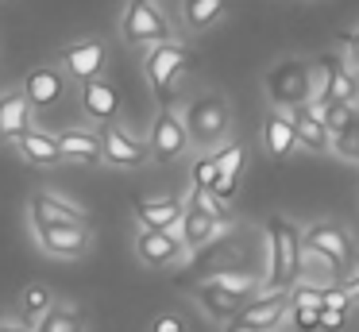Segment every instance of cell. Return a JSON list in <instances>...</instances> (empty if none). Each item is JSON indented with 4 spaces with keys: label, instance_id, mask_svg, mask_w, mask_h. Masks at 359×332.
Segmentation results:
<instances>
[{
    "label": "cell",
    "instance_id": "1",
    "mask_svg": "<svg viewBox=\"0 0 359 332\" xmlns=\"http://www.w3.org/2000/svg\"><path fill=\"white\" fill-rule=\"evenodd\" d=\"M305 278V232L286 216L266 220V290H294Z\"/></svg>",
    "mask_w": 359,
    "mask_h": 332
},
{
    "label": "cell",
    "instance_id": "2",
    "mask_svg": "<svg viewBox=\"0 0 359 332\" xmlns=\"http://www.w3.org/2000/svg\"><path fill=\"white\" fill-rule=\"evenodd\" d=\"M266 100H271L278 112H294V108L313 105L317 97V85H313V62L305 58H282L266 69L263 77Z\"/></svg>",
    "mask_w": 359,
    "mask_h": 332
},
{
    "label": "cell",
    "instance_id": "3",
    "mask_svg": "<svg viewBox=\"0 0 359 332\" xmlns=\"http://www.w3.org/2000/svg\"><path fill=\"white\" fill-rule=\"evenodd\" d=\"M228 224V205L209 190H194L186 201V216H182V228L178 236L186 239L189 251H201L217 239V232Z\"/></svg>",
    "mask_w": 359,
    "mask_h": 332
},
{
    "label": "cell",
    "instance_id": "4",
    "mask_svg": "<svg viewBox=\"0 0 359 332\" xmlns=\"http://www.w3.org/2000/svg\"><path fill=\"white\" fill-rule=\"evenodd\" d=\"M182 120H186L189 143L217 147V143H224L228 128H232V108H228V100L220 93H201V97H194L186 105Z\"/></svg>",
    "mask_w": 359,
    "mask_h": 332
},
{
    "label": "cell",
    "instance_id": "5",
    "mask_svg": "<svg viewBox=\"0 0 359 332\" xmlns=\"http://www.w3.org/2000/svg\"><path fill=\"white\" fill-rule=\"evenodd\" d=\"M313 85H317V97L313 105H355L359 100V77L340 54H320L317 66H313Z\"/></svg>",
    "mask_w": 359,
    "mask_h": 332
},
{
    "label": "cell",
    "instance_id": "6",
    "mask_svg": "<svg viewBox=\"0 0 359 332\" xmlns=\"http://www.w3.org/2000/svg\"><path fill=\"white\" fill-rule=\"evenodd\" d=\"M120 35L132 46H158L170 43V20L155 0H128L124 20H120Z\"/></svg>",
    "mask_w": 359,
    "mask_h": 332
},
{
    "label": "cell",
    "instance_id": "7",
    "mask_svg": "<svg viewBox=\"0 0 359 332\" xmlns=\"http://www.w3.org/2000/svg\"><path fill=\"white\" fill-rule=\"evenodd\" d=\"M290 317V290H263L236 313L224 332H278V324Z\"/></svg>",
    "mask_w": 359,
    "mask_h": 332
},
{
    "label": "cell",
    "instance_id": "8",
    "mask_svg": "<svg viewBox=\"0 0 359 332\" xmlns=\"http://www.w3.org/2000/svg\"><path fill=\"white\" fill-rule=\"evenodd\" d=\"M189 51L182 43H158V46H151L147 51V62H143V69H147V81H151V89H155V97L158 100H170L174 97V85L182 81V74L189 69Z\"/></svg>",
    "mask_w": 359,
    "mask_h": 332
},
{
    "label": "cell",
    "instance_id": "9",
    "mask_svg": "<svg viewBox=\"0 0 359 332\" xmlns=\"http://www.w3.org/2000/svg\"><path fill=\"white\" fill-rule=\"evenodd\" d=\"M305 251L317 255V259H325L328 267L340 274V270L351 263L355 247H351V236H348V228H344V224L317 220V224H309V228H305Z\"/></svg>",
    "mask_w": 359,
    "mask_h": 332
},
{
    "label": "cell",
    "instance_id": "10",
    "mask_svg": "<svg viewBox=\"0 0 359 332\" xmlns=\"http://www.w3.org/2000/svg\"><path fill=\"white\" fill-rule=\"evenodd\" d=\"M147 147H151V159L155 162H174L186 154L189 147V131H186V120H182L174 108H163L151 124V135H147Z\"/></svg>",
    "mask_w": 359,
    "mask_h": 332
},
{
    "label": "cell",
    "instance_id": "11",
    "mask_svg": "<svg viewBox=\"0 0 359 332\" xmlns=\"http://www.w3.org/2000/svg\"><path fill=\"white\" fill-rule=\"evenodd\" d=\"M101 151H104V162L120 170H135L151 159V147L140 143L135 135H128L120 124H104L101 128Z\"/></svg>",
    "mask_w": 359,
    "mask_h": 332
},
{
    "label": "cell",
    "instance_id": "12",
    "mask_svg": "<svg viewBox=\"0 0 359 332\" xmlns=\"http://www.w3.org/2000/svg\"><path fill=\"white\" fill-rule=\"evenodd\" d=\"M186 239L178 232H155V228H140L135 236V255H140L147 267H174V263L186 255Z\"/></svg>",
    "mask_w": 359,
    "mask_h": 332
},
{
    "label": "cell",
    "instance_id": "13",
    "mask_svg": "<svg viewBox=\"0 0 359 332\" xmlns=\"http://www.w3.org/2000/svg\"><path fill=\"white\" fill-rule=\"evenodd\" d=\"M194 298H197V305L209 313V321H217L220 328H224V324H232L236 313L248 305V298H240V293L224 290L217 278H205V282H197V286H194Z\"/></svg>",
    "mask_w": 359,
    "mask_h": 332
},
{
    "label": "cell",
    "instance_id": "14",
    "mask_svg": "<svg viewBox=\"0 0 359 332\" xmlns=\"http://www.w3.org/2000/svg\"><path fill=\"white\" fill-rule=\"evenodd\" d=\"M104 58H109V51H104L101 39H81V43H70L62 54H58V62L66 66V74L78 77L81 85L93 81V77H101Z\"/></svg>",
    "mask_w": 359,
    "mask_h": 332
},
{
    "label": "cell",
    "instance_id": "15",
    "mask_svg": "<svg viewBox=\"0 0 359 332\" xmlns=\"http://www.w3.org/2000/svg\"><path fill=\"white\" fill-rule=\"evenodd\" d=\"M132 208L140 228H155V232H178L182 216H186V201L178 197H135Z\"/></svg>",
    "mask_w": 359,
    "mask_h": 332
},
{
    "label": "cell",
    "instance_id": "16",
    "mask_svg": "<svg viewBox=\"0 0 359 332\" xmlns=\"http://www.w3.org/2000/svg\"><path fill=\"white\" fill-rule=\"evenodd\" d=\"M320 305H325V286L302 278L290 290V324L297 332H320Z\"/></svg>",
    "mask_w": 359,
    "mask_h": 332
},
{
    "label": "cell",
    "instance_id": "17",
    "mask_svg": "<svg viewBox=\"0 0 359 332\" xmlns=\"http://www.w3.org/2000/svg\"><path fill=\"white\" fill-rule=\"evenodd\" d=\"M240 259H243V251H240V239H212L209 247H201V251L194 255V263H189V270H194L197 278H217V274H228V270H240Z\"/></svg>",
    "mask_w": 359,
    "mask_h": 332
},
{
    "label": "cell",
    "instance_id": "18",
    "mask_svg": "<svg viewBox=\"0 0 359 332\" xmlns=\"http://www.w3.org/2000/svg\"><path fill=\"white\" fill-rule=\"evenodd\" d=\"M39 244L58 259H78L89 251V228L86 224H50V228H35Z\"/></svg>",
    "mask_w": 359,
    "mask_h": 332
},
{
    "label": "cell",
    "instance_id": "19",
    "mask_svg": "<svg viewBox=\"0 0 359 332\" xmlns=\"http://www.w3.org/2000/svg\"><path fill=\"white\" fill-rule=\"evenodd\" d=\"M62 93H66V77H62V69H55V66H35L32 74L24 77V97L32 100V108L58 105Z\"/></svg>",
    "mask_w": 359,
    "mask_h": 332
},
{
    "label": "cell",
    "instance_id": "20",
    "mask_svg": "<svg viewBox=\"0 0 359 332\" xmlns=\"http://www.w3.org/2000/svg\"><path fill=\"white\" fill-rule=\"evenodd\" d=\"M290 120H294V131H297V147H305V151H317V154L332 147V131H328L325 116L317 112V105L294 108V112H290Z\"/></svg>",
    "mask_w": 359,
    "mask_h": 332
},
{
    "label": "cell",
    "instance_id": "21",
    "mask_svg": "<svg viewBox=\"0 0 359 332\" xmlns=\"http://www.w3.org/2000/svg\"><path fill=\"white\" fill-rule=\"evenodd\" d=\"M243 159H248L243 143H224V147L217 151V185H212V193H217V197L224 201V205L236 197V190H240Z\"/></svg>",
    "mask_w": 359,
    "mask_h": 332
},
{
    "label": "cell",
    "instance_id": "22",
    "mask_svg": "<svg viewBox=\"0 0 359 332\" xmlns=\"http://www.w3.org/2000/svg\"><path fill=\"white\" fill-rule=\"evenodd\" d=\"M32 224L35 228H50V224H86V213L70 201L55 197V193H35L32 197Z\"/></svg>",
    "mask_w": 359,
    "mask_h": 332
},
{
    "label": "cell",
    "instance_id": "23",
    "mask_svg": "<svg viewBox=\"0 0 359 332\" xmlns=\"http://www.w3.org/2000/svg\"><path fill=\"white\" fill-rule=\"evenodd\" d=\"M81 108H86V116H93V120L101 124H112L120 112V93L116 85H109L104 77H93V81L81 85Z\"/></svg>",
    "mask_w": 359,
    "mask_h": 332
},
{
    "label": "cell",
    "instance_id": "24",
    "mask_svg": "<svg viewBox=\"0 0 359 332\" xmlns=\"http://www.w3.org/2000/svg\"><path fill=\"white\" fill-rule=\"evenodd\" d=\"M263 147H266V154H271V159H286V154H294L297 131H294L290 112H278V108H274V112L266 116V124H263Z\"/></svg>",
    "mask_w": 359,
    "mask_h": 332
},
{
    "label": "cell",
    "instance_id": "25",
    "mask_svg": "<svg viewBox=\"0 0 359 332\" xmlns=\"http://www.w3.org/2000/svg\"><path fill=\"white\" fill-rule=\"evenodd\" d=\"M32 128V100L20 93H4L0 97V139H20Z\"/></svg>",
    "mask_w": 359,
    "mask_h": 332
},
{
    "label": "cell",
    "instance_id": "26",
    "mask_svg": "<svg viewBox=\"0 0 359 332\" xmlns=\"http://www.w3.org/2000/svg\"><path fill=\"white\" fill-rule=\"evenodd\" d=\"M20 154H24L27 162H35V166H55V162H62V147H58V135H47V131H35L27 128L24 135L16 139Z\"/></svg>",
    "mask_w": 359,
    "mask_h": 332
},
{
    "label": "cell",
    "instance_id": "27",
    "mask_svg": "<svg viewBox=\"0 0 359 332\" xmlns=\"http://www.w3.org/2000/svg\"><path fill=\"white\" fill-rule=\"evenodd\" d=\"M58 147H62V159L70 162H101L104 151H101V135L93 131H81V128H70L58 135Z\"/></svg>",
    "mask_w": 359,
    "mask_h": 332
},
{
    "label": "cell",
    "instance_id": "28",
    "mask_svg": "<svg viewBox=\"0 0 359 332\" xmlns=\"http://www.w3.org/2000/svg\"><path fill=\"white\" fill-rule=\"evenodd\" d=\"M348 290H344V282H332L325 286V305H320V332H340L344 324H348Z\"/></svg>",
    "mask_w": 359,
    "mask_h": 332
},
{
    "label": "cell",
    "instance_id": "29",
    "mask_svg": "<svg viewBox=\"0 0 359 332\" xmlns=\"http://www.w3.org/2000/svg\"><path fill=\"white\" fill-rule=\"evenodd\" d=\"M228 12V0H182V20L189 31H209Z\"/></svg>",
    "mask_w": 359,
    "mask_h": 332
},
{
    "label": "cell",
    "instance_id": "30",
    "mask_svg": "<svg viewBox=\"0 0 359 332\" xmlns=\"http://www.w3.org/2000/svg\"><path fill=\"white\" fill-rule=\"evenodd\" d=\"M35 332H86V317L74 305H50L47 313L39 317Z\"/></svg>",
    "mask_w": 359,
    "mask_h": 332
},
{
    "label": "cell",
    "instance_id": "31",
    "mask_svg": "<svg viewBox=\"0 0 359 332\" xmlns=\"http://www.w3.org/2000/svg\"><path fill=\"white\" fill-rule=\"evenodd\" d=\"M332 151L340 154V159L359 162V105H355V112H351V120L332 135Z\"/></svg>",
    "mask_w": 359,
    "mask_h": 332
},
{
    "label": "cell",
    "instance_id": "32",
    "mask_svg": "<svg viewBox=\"0 0 359 332\" xmlns=\"http://www.w3.org/2000/svg\"><path fill=\"white\" fill-rule=\"evenodd\" d=\"M50 305H55V298H50V290L43 282H32L24 290V298H20V309H24L27 317H43Z\"/></svg>",
    "mask_w": 359,
    "mask_h": 332
},
{
    "label": "cell",
    "instance_id": "33",
    "mask_svg": "<svg viewBox=\"0 0 359 332\" xmlns=\"http://www.w3.org/2000/svg\"><path fill=\"white\" fill-rule=\"evenodd\" d=\"M217 185V154H201L194 162V190H209Z\"/></svg>",
    "mask_w": 359,
    "mask_h": 332
},
{
    "label": "cell",
    "instance_id": "34",
    "mask_svg": "<svg viewBox=\"0 0 359 332\" xmlns=\"http://www.w3.org/2000/svg\"><path fill=\"white\" fill-rule=\"evenodd\" d=\"M151 332H186V324H182V317H174V313H163V317H155V324H151Z\"/></svg>",
    "mask_w": 359,
    "mask_h": 332
},
{
    "label": "cell",
    "instance_id": "35",
    "mask_svg": "<svg viewBox=\"0 0 359 332\" xmlns=\"http://www.w3.org/2000/svg\"><path fill=\"white\" fill-rule=\"evenodd\" d=\"M348 62H351V66L359 69V27H355V31H351V35H348Z\"/></svg>",
    "mask_w": 359,
    "mask_h": 332
},
{
    "label": "cell",
    "instance_id": "36",
    "mask_svg": "<svg viewBox=\"0 0 359 332\" xmlns=\"http://www.w3.org/2000/svg\"><path fill=\"white\" fill-rule=\"evenodd\" d=\"M344 290H348V298H351V301H359V270L348 278V282H344Z\"/></svg>",
    "mask_w": 359,
    "mask_h": 332
},
{
    "label": "cell",
    "instance_id": "37",
    "mask_svg": "<svg viewBox=\"0 0 359 332\" xmlns=\"http://www.w3.org/2000/svg\"><path fill=\"white\" fill-rule=\"evenodd\" d=\"M0 332H24V328H16V324H0Z\"/></svg>",
    "mask_w": 359,
    "mask_h": 332
}]
</instances>
